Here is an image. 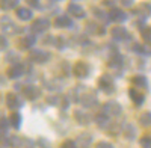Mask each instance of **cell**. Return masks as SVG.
<instances>
[{
  "instance_id": "6da1fadb",
  "label": "cell",
  "mask_w": 151,
  "mask_h": 148,
  "mask_svg": "<svg viewBox=\"0 0 151 148\" xmlns=\"http://www.w3.org/2000/svg\"><path fill=\"white\" fill-rule=\"evenodd\" d=\"M89 73H91L89 65H88L86 62H83V60H79V62L73 67V74L79 79H86L88 76H89Z\"/></svg>"
},
{
  "instance_id": "7a4b0ae2",
  "label": "cell",
  "mask_w": 151,
  "mask_h": 148,
  "mask_svg": "<svg viewBox=\"0 0 151 148\" xmlns=\"http://www.w3.org/2000/svg\"><path fill=\"white\" fill-rule=\"evenodd\" d=\"M98 86H100V89L106 94H112L115 91V83H113L112 77H109L107 74H104V76H101L98 79Z\"/></svg>"
},
{
  "instance_id": "3957f363",
  "label": "cell",
  "mask_w": 151,
  "mask_h": 148,
  "mask_svg": "<svg viewBox=\"0 0 151 148\" xmlns=\"http://www.w3.org/2000/svg\"><path fill=\"white\" fill-rule=\"evenodd\" d=\"M29 59L32 62H36V64H45L47 60L50 59V55L44 50H40V48H35L29 53Z\"/></svg>"
},
{
  "instance_id": "277c9868",
  "label": "cell",
  "mask_w": 151,
  "mask_h": 148,
  "mask_svg": "<svg viewBox=\"0 0 151 148\" xmlns=\"http://www.w3.org/2000/svg\"><path fill=\"white\" fill-rule=\"evenodd\" d=\"M0 29H2L5 33H8V35H14V33H17L20 30L15 24L12 23V20L9 17H2L0 18Z\"/></svg>"
},
{
  "instance_id": "5b68a950",
  "label": "cell",
  "mask_w": 151,
  "mask_h": 148,
  "mask_svg": "<svg viewBox=\"0 0 151 148\" xmlns=\"http://www.w3.org/2000/svg\"><path fill=\"white\" fill-rule=\"evenodd\" d=\"M48 27H50V21H48L47 18H36V20L32 23L30 30H32L33 33H44V32L48 30Z\"/></svg>"
},
{
  "instance_id": "8992f818",
  "label": "cell",
  "mask_w": 151,
  "mask_h": 148,
  "mask_svg": "<svg viewBox=\"0 0 151 148\" xmlns=\"http://www.w3.org/2000/svg\"><path fill=\"white\" fill-rule=\"evenodd\" d=\"M121 104L116 101H107L103 104V112L107 114L109 116H118L121 114Z\"/></svg>"
},
{
  "instance_id": "52a82bcc",
  "label": "cell",
  "mask_w": 151,
  "mask_h": 148,
  "mask_svg": "<svg viewBox=\"0 0 151 148\" xmlns=\"http://www.w3.org/2000/svg\"><path fill=\"white\" fill-rule=\"evenodd\" d=\"M77 101L85 107H94V106L98 104V100H97V97L94 94H80Z\"/></svg>"
},
{
  "instance_id": "ba28073f",
  "label": "cell",
  "mask_w": 151,
  "mask_h": 148,
  "mask_svg": "<svg viewBox=\"0 0 151 148\" xmlns=\"http://www.w3.org/2000/svg\"><path fill=\"white\" fill-rule=\"evenodd\" d=\"M21 104H23V100L20 98V95L12 94V92H9V94L6 95V106H8L9 109L17 110V109L21 107Z\"/></svg>"
},
{
  "instance_id": "9c48e42d",
  "label": "cell",
  "mask_w": 151,
  "mask_h": 148,
  "mask_svg": "<svg viewBox=\"0 0 151 148\" xmlns=\"http://www.w3.org/2000/svg\"><path fill=\"white\" fill-rule=\"evenodd\" d=\"M107 18L113 23H122L125 18H127V15H125V12L121 11V9H116V8H112L109 11V14H107Z\"/></svg>"
},
{
  "instance_id": "30bf717a",
  "label": "cell",
  "mask_w": 151,
  "mask_h": 148,
  "mask_svg": "<svg viewBox=\"0 0 151 148\" xmlns=\"http://www.w3.org/2000/svg\"><path fill=\"white\" fill-rule=\"evenodd\" d=\"M23 95L27 98V100H36L38 97L41 95V91L36 88V86L33 85H26L23 88Z\"/></svg>"
},
{
  "instance_id": "8fae6325",
  "label": "cell",
  "mask_w": 151,
  "mask_h": 148,
  "mask_svg": "<svg viewBox=\"0 0 151 148\" xmlns=\"http://www.w3.org/2000/svg\"><path fill=\"white\" fill-rule=\"evenodd\" d=\"M110 35H112L115 40H118V41L129 40V32H127V29L122 27V26H115V27H112V29H110Z\"/></svg>"
},
{
  "instance_id": "7c38bea8",
  "label": "cell",
  "mask_w": 151,
  "mask_h": 148,
  "mask_svg": "<svg viewBox=\"0 0 151 148\" xmlns=\"http://www.w3.org/2000/svg\"><path fill=\"white\" fill-rule=\"evenodd\" d=\"M26 73V65H21V64H15L12 65L9 70H8V77L9 79H18L20 76Z\"/></svg>"
},
{
  "instance_id": "4fadbf2b",
  "label": "cell",
  "mask_w": 151,
  "mask_h": 148,
  "mask_svg": "<svg viewBox=\"0 0 151 148\" xmlns=\"http://www.w3.org/2000/svg\"><path fill=\"white\" fill-rule=\"evenodd\" d=\"M35 42H36L35 35H24L23 38H20V41H18V47L21 48V50H29L30 47H33Z\"/></svg>"
},
{
  "instance_id": "5bb4252c",
  "label": "cell",
  "mask_w": 151,
  "mask_h": 148,
  "mask_svg": "<svg viewBox=\"0 0 151 148\" xmlns=\"http://www.w3.org/2000/svg\"><path fill=\"white\" fill-rule=\"evenodd\" d=\"M133 12L136 15H139L141 18H147V17L151 15V5L150 3H141L133 9Z\"/></svg>"
},
{
  "instance_id": "9a60e30c",
  "label": "cell",
  "mask_w": 151,
  "mask_h": 148,
  "mask_svg": "<svg viewBox=\"0 0 151 148\" xmlns=\"http://www.w3.org/2000/svg\"><path fill=\"white\" fill-rule=\"evenodd\" d=\"M67 11L70 12L74 18H85V15H86L85 9L80 5H76V3H70L68 8H67Z\"/></svg>"
},
{
  "instance_id": "2e32d148",
  "label": "cell",
  "mask_w": 151,
  "mask_h": 148,
  "mask_svg": "<svg viewBox=\"0 0 151 148\" xmlns=\"http://www.w3.org/2000/svg\"><path fill=\"white\" fill-rule=\"evenodd\" d=\"M74 118H76V121H77L80 126H88L91 122V116L88 114H85L83 110H76V112H74Z\"/></svg>"
},
{
  "instance_id": "e0dca14e",
  "label": "cell",
  "mask_w": 151,
  "mask_h": 148,
  "mask_svg": "<svg viewBox=\"0 0 151 148\" xmlns=\"http://www.w3.org/2000/svg\"><path fill=\"white\" fill-rule=\"evenodd\" d=\"M129 95H130L132 101H133L136 106H142V103H144V100H145V95H142L141 92H137V91L133 89V88L129 89Z\"/></svg>"
},
{
  "instance_id": "ac0fdd59",
  "label": "cell",
  "mask_w": 151,
  "mask_h": 148,
  "mask_svg": "<svg viewBox=\"0 0 151 148\" xmlns=\"http://www.w3.org/2000/svg\"><path fill=\"white\" fill-rule=\"evenodd\" d=\"M55 26L58 29H65V27H71L73 26V21L68 17H58L55 20Z\"/></svg>"
},
{
  "instance_id": "d6986e66",
  "label": "cell",
  "mask_w": 151,
  "mask_h": 148,
  "mask_svg": "<svg viewBox=\"0 0 151 148\" xmlns=\"http://www.w3.org/2000/svg\"><path fill=\"white\" fill-rule=\"evenodd\" d=\"M15 14H17V17H18L20 20H23V21H27V20L32 18V11H30L29 8H18V9L15 11Z\"/></svg>"
},
{
  "instance_id": "ffe728a7",
  "label": "cell",
  "mask_w": 151,
  "mask_h": 148,
  "mask_svg": "<svg viewBox=\"0 0 151 148\" xmlns=\"http://www.w3.org/2000/svg\"><path fill=\"white\" fill-rule=\"evenodd\" d=\"M95 122L100 126V127H107L109 124H110V119H109V115L107 114H104V112H101V114H98L97 116H95Z\"/></svg>"
},
{
  "instance_id": "44dd1931",
  "label": "cell",
  "mask_w": 151,
  "mask_h": 148,
  "mask_svg": "<svg viewBox=\"0 0 151 148\" xmlns=\"http://www.w3.org/2000/svg\"><path fill=\"white\" fill-rule=\"evenodd\" d=\"M132 50L136 52V53H139V55H147V56L151 55V48H148L147 45H142V44H137V42H134L132 45Z\"/></svg>"
},
{
  "instance_id": "7402d4cb",
  "label": "cell",
  "mask_w": 151,
  "mask_h": 148,
  "mask_svg": "<svg viewBox=\"0 0 151 148\" xmlns=\"http://www.w3.org/2000/svg\"><path fill=\"white\" fill-rule=\"evenodd\" d=\"M121 64H122V56H121V55H113V56H110L109 60H107V65L112 67V68H119Z\"/></svg>"
},
{
  "instance_id": "603a6c76",
  "label": "cell",
  "mask_w": 151,
  "mask_h": 148,
  "mask_svg": "<svg viewBox=\"0 0 151 148\" xmlns=\"http://www.w3.org/2000/svg\"><path fill=\"white\" fill-rule=\"evenodd\" d=\"M132 83L134 86H137V88H147L148 80L145 76H134V77H132Z\"/></svg>"
},
{
  "instance_id": "cb8c5ba5",
  "label": "cell",
  "mask_w": 151,
  "mask_h": 148,
  "mask_svg": "<svg viewBox=\"0 0 151 148\" xmlns=\"http://www.w3.org/2000/svg\"><path fill=\"white\" fill-rule=\"evenodd\" d=\"M9 124L14 129H20V126H21V115L18 112H12V115L9 116Z\"/></svg>"
},
{
  "instance_id": "d4e9b609",
  "label": "cell",
  "mask_w": 151,
  "mask_h": 148,
  "mask_svg": "<svg viewBox=\"0 0 151 148\" xmlns=\"http://www.w3.org/2000/svg\"><path fill=\"white\" fill-rule=\"evenodd\" d=\"M88 32L92 33V35H103L104 29L101 26H98L97 23H88Z\"/></svg>"
},
{
  "instance_id": "484cf974",
  "label": "cell",
  "mask_w": 151,
  "mask_h": 148,
  "mask_svg": "<svg viewBox=\"0 0 151 148\" xmlns=\"http://www.w3.org/2000/svg\"><path fill=\"white\" fill-rule=\"evenodd\" d=\"M17 5H18V0H0V9H3V11L17 8Z\"/></svg>"
},
{
  "instance_id": "4316f807",
  "label": "cell",
  "mask_w": 151,
  "mask_h": 148,
  "mask_svg": "<svg viewBox=\"0 0 151 148\" xmlns=\"http://www.w3.org/2000/svg\"><path fill=\"white\" fill-rule=\"evenodd\" d=\"M139 122H141L142 127H150V126H151V112L142 114L141 118H139Z\"/></svg>"
},
{
  "instance_id": "83f0119b",
  "label": "cell",
  "mask_w": 151,
  "mask_h": 148,
  "mask_svg": "<svg viewBox=\"0 0 151 148\" xmlns=\"http://www.w3.org/2000/svg\"><path fill=\"white\" fill-rule=\"evenodd\" d=\"M142 38L147 44H151V27H145L142 29Z\"/></svg>"
},
{
  "instance_id": "f1b7e54d",
  "label": "cell",
  "mask_w": 151,
  "mask_h": 148,
  "mask_svg": "<svg viewBox=\"0 0 151 148\" xmlns=\"http://www.w3.org/2000/svg\"><path fill=\"white\" fill-rule=\"evenodd\" d=\"M139 144L142 148H151V136H142Z\"/></svg>"
},
{
  "instance_id": "f546056e",
  "label": "cell",
  "mask_w": 151,
  "mask_h": 148,
  "mask_svg": "<svg viewBox=\"0 0 151 148\" xmlns=\"http://www.w3.org/2000/svg\"><path fill=\"white\" fill-rule=\"evenodd\" d=\"M60 148H77V144H76L74 141H71V139H67V141H64L60 144Z\"/></svg>"
},
{
  "instance_id": "4dcf8cb0",
  "label": "cell",
  "mask_w": 151,
  "mask_h": 148,
  "mask_svg": "<svg viewBox=\"0 0 151 148\" xmlns=\"http://www.w3.org/2000/svg\"><path fill=\"white\" fill-rule=\"evenodd\" d=\"M124 134H125V136H127L129 139H133V138H134V129H133L132 126H127V129H125Z\"/></svg>"
},
{
  "instance_id": "1f68e13d",
  "label": "cell",
  "mask_w": 151,
  "mask_h": 148,
  "mask_svg": "<svg viewBox=\"0 0 151 148\" xmlns=\"http://www.w3.org/2000/svg\"><path fill=\"white\" fill-rule=\"evenodd\" d=\"M6 47H8V40L3 35H0V50H5Z\"/></svg>"
},
{
  "instance_id": "d6a6232c",
  "label": "cell",
  "mask_w": 151,
  "mask_h": 148,
  "mask_svg": "<svg viewBox=\"0 0 151 148\" xmlns=\"http://www.w3.org/2000/svg\"><path fill=\"white\" fill-rule=\"evenodd\" d=\"M95 148H113V147H112V144H109V142H104V141H101V142H98V144L95 145Z\"/></svg>"
},
{
  "instance_id": "836d02e7",
  "label": "cell",
  "mask_w": 151,
  "mask_h": 148,
  "mask_svg": "<svg viewBox=\"0 0 151 148\" xmlns=\"http://www.w3.org/2000/svg\"><path fill=\"white\" fill-rule=\"evenodd\" d=\"M38 142H40V144H38V145H40L41 148H50V142H47L45 139H40V141H38Z\"/></svg>"
},
{
  "instance_id": "e575fe53",
  "label": "cell",
  "mask_w": 151,
  "mask_h": 148,
  "mask_svg": "<svg viewBox=\"0 0 151 148\" xmlns=\"http://www.w3.org/2000/svg\"><path fill=\"white\" fill-rule=\"evenodd\" d=\"M26 2H27L32 8H38V6H40V0H26Z\"/></svg>"
},
{
  "instance_id": "d590c367",
  "label": "cell",
  "mask_w": 151,
  "mask_h": 148,
  "mask_svg": "<svg viewBox=\"0 0 151 148\" xmlns=\"http://www.w3.org/2000/svg\"><path fill=\"white\" fill-rule=\"evenodd\" d=\"M6 60H9V62H12V60H14V62H15V60H17V55H15V53H9V55L6 56Z\"/></svg>"
},
{
  "instance_id": "8d00e7d4",
  "label": "cell",
  "mask_w": 151,
  "mask_h": 148,
  "mask_svg": "<svg viewBox=\"0 0 151 148\" xmlns=\"http://www.w3.org/2000/svg\"><path fill=\"white\" fill-rule=\"evenodd\" d=\"M0 126H2V129H3V130H5L6 127H8V121H6V119H5L3 116L0 118Z\"/></svg>"
},
{
  "instance_id": "74e56055",
  "label": "cell",
  "mask_w": 151,
  "mask_h": 148,
  "mask_svg": "<svg viewBox=\"0 0 151 148\" xmlns=\"http://www.w3.org/2000/svg\"><path fill=\"white\" fill-rule=\"evenodd\" d=\"M121 3L125 5V6H130V5L133 3V0H121Z\"/></svg>"
},
{
  "instance_id": "f35d334b",
  "label": "cell",
  "mask_w": 151,
  "mask_h": 148,
  "mask_svg": "<svg viewBox=\"0 0 151 148\" xmlns=\"http://www.w3.org/2000/svg\"><path fill=\"white\" fill-rule=\"evenodd\" d=\"M103 5H106V6H113L115 3H113L112 0H104V2H103Z\"/></svg>"
}]
</instances>
